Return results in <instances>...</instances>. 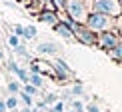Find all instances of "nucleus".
<instances>
[{"label": "nucleus", "mask_w": 122, "mask_h": 112, "mask_svg": "<svg viewBox=\"0 0 122 112\" xmlns=\"http://www.w3.org/2000/svg\"><path fill=\"white\" fill-rule=\"evenodd\" d=\"M64 10L74 22L86 24L90 12H92V0H66Z\"/></svg>", "instance_id": "f257e3e1"}, {"label": "nucleus", "mask_w": 122, "mask_h": 112, "mask_svg": "<svg viewBox=\"0 0 122 112\" xmlns=\"http://www.w3.org/2000/svg\"><path fill=\"white\" fill-rule=\"evenodd\" d=\"M86 26L92 30V32H96V34L108 32V30L116 28V18L106 16V14H100V12H90L88 20H86Z\"/></svg>", "instance_id": "f03ea898"}, {"label": "nucleus", "mask_w": 122, "mask_h": 112, "mask_svg": "<svg viewBox=\"0 0 122 112\" xmlns=\"http://www.w3.org/2000/svg\"><path fill=\"white\" fill-rule=\"evenodd\" d=\"M92 12L118 18L122 16V0H92Z\"/></svg>", "instance_id": "7ed1b4c3"}, {"label": "nucleus", "mask_w": 122, "mask_h": 112, "mask_svg": "<svg viewBox=\"0 0 122 112\" xmlns=\"http://www.w3.org/2000/svg\"><path fill=\"white\" fill-rule=\"evenodd\" d=\"M52 66H54V80L60 84H66L68 80H76L74 72L70 70V66L64 62L62 58H54L52 60Z\"/></svg>", "instance_id": "20e7f679"}, {"label": "nucleus", "mask_w": 122, "mask_h": 112, "mask_svg": "<svg viewBox=\"0 0 122 112\" xmlns=\"http://www.w3.org/2000/svg\"><path fill=\"white\" fill-rule=\"evenodd\" d=\"M120 34L118 32H114V30H108V32H100L98 34V42H96V46H100L102 50H106V52H108V50H112L116 44L120 42Z\"/></svg>", "instance_id": "39448f33"}, {"label": "nucleus", "mask_w": 122, "mask_h": 112, "mask_svg": "<svg viewBox=\"0 0 122 112\" xmlns=\"http://www.w3.org/2000/svg\"><path fill=\"white\" fill-rule=\"evenodd\" d=\"M60 50L62 48H60L58 44H54V42H40V44H36V52L42 54V56H56Z\"/></svg>", "instance_id": "423d86ee"}, {"label": "nucleus", "mask_w": 122, "mask_h": 112, "mask_svg": "<svg viewBox=\"0 0 122 112\" xmlns=\"http://www.w3.org/2000/svg\"><path fill=\"white\" fill-rule=\"evenodd\" d=\"M52 28H54V32H56V34H60L62 38H66V40H72V42L76 40V36H74V30L70 28L66 22H62V20H60V22H56Z\"/></svg>", "instance_id": "0eeeda50"}, {"label": "nucleus", "mask_w": 122, "mask_h": 112, "mask_svg": "<svg viewBox=\"0 0 122 112\" xmlns=\"http://www.w3.org/2000/svg\"><path fill=\"white\" fill-rule=\"evenodd\" d=\"M38 20H42V22H48V24H56V22H60L58 20V14L54 12V10H44V12H40L38 14Z\"/></svg>", "instance_id": "6e6552de"}, {"label": "nucleus", "mask_w": 122, "mask_h": 112, "mask_svg": "<svg viewBox=\"0 0 122 112\" xmlns=\"http://www.w3.org/2000/svg\"><path fill=\"white\" fill-rule=\"evenodd\" d=\"M106 54H108L110 58L114 60V62H118V64H122V40H120L118 44H116V46H114L112 50H108V52H106Z\"/></svg>", "instance_id": "1a4fd4ad"}, {"label": "nucleus", "mask_w": 122, "mask_h": 112, "mask_svg": "<svg viewBox=\"0 0 122 112\" xmlns=\"http://www.w3.org/2000/svg\"><path fill=\"white\" fill-rule=\"evenodd\" d=\"M4 100H6V108H8V110L20 108V98H18V94H8Z\"/></svg>", "instance_id": "9d476101"}, {"label": "nucleus", "mask_w": 122, "mask_h": 112, "mask_svg": "<svg viewBox=\"0 0 122 112\" xmlns=\"http://www.w3.org/2000/svg\"><path fill=\"white\" fill-rule=\"evenodd\" d=\"M68 108H72L76 112H86V104L82 98H72V100H68Z\"/></svg>", "instance_id": "9b49d317"}, {"label": "nucleus", "mask_w": 122, "mask_h": 112, "mask_svg": "<svg viewBox=\"0 0 122 112\" xmlns=\"http://www.w3.org/2000/svg\"><path fill=\"white\" fill-rule=\"evenodd\" d=\"M18 98H20V102H22V106H28V108H32L34 104V96H30L28 92H24V90H20V94H18Z\"/></svg>", "instance_id": "f8f14e48"}, {"label": "nucleus", "mask_w": 122, "mask_h": 112, "mask_svg": "<svg viewBox=\"0 0 122 112\" xmlns=\"http://www.w3.org/2000/svg\"><path fill=\"white\" fill-rule=\"evenodd\" d=\"M6 90H8V94H20L22 84H20L18 80H10V82H6Z\"/></svg>", "instance_id": "ddd939ff"}, {"label": "nucleus", "mask_w": 122, "mask_h": 112, "mask_svg": "<svg viewBox=\"0 0 122 112\" xmlns=\"http://www.w3.org/2000/svg\"><path fill=\"white\" fill-rule=\"evenodd\" d=\"M30 84L32 86H36V88H42V84H44V76L42 74H30Z\"/></svg>", "instance_id": "4468645a"}, {"label": "nucleus", "mask_w": 122, "mask_h": 112, "mask_svg": "<svg viewBox=\"0 0 122 112\" xmlns=\"http://www.w3.org/2000/svg\"><path fill=\"white\" fill-rule=\"evenodd\" d=\"M16 76H18V80L22 84H28L30 82V70H26V68H20L18 72H16Z\"/></svg>", "instance_id": "2eb2a0df"}, {"label": "nucleus", "mask_w": 122, "mask_h": 112, "mask_svg": "<svg viewBox=\"0 0 122 112\" xmlns=\"http://www.w3.org/2000/svg\"><path fill=\"white\" fill-rule=\"evenodd\" d=\"M36 32H38V30H36V26H24V40H32L34 36H36Z\"/></svg>", "instance_id": "dca6fc26"}, {"label": "nucleus", "mask_w": 122, "mask_h": 112, "mask_svg": "<svg viewBox=\"0 0 122 112\" xmlns=\"http://www.w3.org/2000/svg\"><path fill=\"white\" fill-rule=\"evenodd\" d=\"M58 100H60V96H58V94H52V92H50V94H46V96H44V102H46L48 106H54V104H56V102H58Z\"/></svg>", "instance_id": "f3484780"}, {"label": "nucleus", "mask_w": 122, "mask_h": 112, "mask_svg": "<svg viewBox=\"0 0 122 112\" xmlns=\"http://www.w3.org/2000/svg\"><path fill=\"white\" fill-rule=\"evenodd\" d=\"M22 90H24V92H28L30 96H38V90L40 88H36V86H32V84H22Z\"/></svg>", "instance_id": "a211bd4d"}, {"label": "nucleus", "mask_w": 122, "mask_h": 112, "mask_svg": "<svg viewBox=\"0 0 122 112\" xmlns=\"http://www.w3.org/2000/svg\"><path fill=\"white\" fill-rule=\"evenodd\" d=\"M6 70H8V72H12V74H16L18 70H20V66L14 62V60H8V62H6Z\"/></svg>", "instance_id": "6ab92c4d"}, {"label": "nucleus", "mask_w": 122, "mask_h": 112, "mask_svg": "<svg viewBox=\"0 0 122 112\" xmlns=\"http://www.w3.org/2000/svg\"><path fill=\"white\" fill-rule=\"evenodd\" d=\"M8 44H10L12 48H16L18 44H20V36H16V34H10V36H8Z\"/></svg>", "instance_id": "aec40b11"}, {"label": "nucleus", "mask_w": 122, "mask_h": 112, "mask_svg": "<svg viewBox=\"0 0 122 112\" xmlns=\"http://www.w3.org/2000/svg\"><path fill=\"white\" fill-rule=\"evenodd\" d=\"M50 2L54 4V10H64L66 6V0H50Z\"/></svg>", "instance_id": "412c9836"}, {"label": "nucleus", "mask_w": 122, "mask_h": 112, "mask_svg": "<svg viewBox=\"0 0 122 112\" xmlns=\"http://www.w3.org/2000/svg\"><path fill=\"white\" fill-rule=\"evenodd\" d=\"M86 112H102V110L98 108L96 102H88V104H86Z\"/></svg>", "instance_id": "4be33fe9"}, {"label": "nucleus", "mask_w": 122, "mask_h": 112, "mask_svg": "<svg viewBox=\"0 0 122 112\" xmlns=\"http://www.w3.org/2000/svg\"><path fill=\"white\" fill-rule=\"evenodd\" d=\"M52 108L56 110V112H64V110H66V102H64V100H58V102L54 104Z\"/></svg>", "instance_id": "5701e85b"}, {"label": "nucleus", "mask_w": 122, "mask_h": 112, "mask_svg": "<svg viewBox=\"0 0 122 112\" xmlns=\"http://www.w3.org/2000/svg\"><path fill=\"white\" fill-rule=\"evenodd\" d=\"M14 34L20 36V38L24 36V26H22V24H14Z\"/></svg>", "instance_id": "b1692460"}, {"label": "nucleus", "mask_w": 122, "mask_h": 112, "mask_svg": "<svg viewBox=\"0 0 122 112\" xmlns=\"http://www.w3.org/2000/svg\"><path fill=\"white\" fill-rule=\"evenodd\" d=\"M0 112H8V108H6V100H4V98H0Z\"/></svg>", "instance_id": "393cba45"}, {"label": "nucleus", "mask_w": 122, "mask_h": 112, "mask_svg": "<svg viewBox=\"0 0 122 112\" xmlns=\"http://www.w3.org/2000/svg\"><path fill=\"white\" fill-rule=\"evenodd\" d=\"M64 112H76V110H72V108H68V106H66V110Z\"/></svg>", "instance_id": "a878e982"}, {"label": "nucleus", "mask_w": 122, "mask_h": 112, "mask_svg": "<svg viewBox=\"0 0 122 112\" xmlns=\"http://www.w3.org/2000/svg\"><path fill=\"white\" fill-rule=\"evenodd\" d=\"M0 60H4V54H2V48H0Z\"/></svg>", "instance_id": "bb28decb"}, {"label": "nucleus", "mask_w": 122, "mask_h": 112, "mask_svg": "<svg viewBox=\"0 0 122 112\" xmlns=\"http://www.w3.org/2000/svg\"><path fill=\"white\" fill-rule=\"evenodd\" d=\"M8 112H20V108H16V110H8Z\"/></svg>", "instance_id": "cd10ccee"}, {"label": "nucleus", "mask_w": 122, "mask_h": 112, "mask_svg": "<svg viewBox=\"0 0 122 112\" xmlns=\"http://www.w3.org/2000/svg\"><path fill=\"white\" fill-rule=\"evenodd\" d=\"M16 2H22V0H16Z\"/></svg>", "instance_id": "c85d7f7f"}, {"label": "nucleus", "mask_w": 122, "mask_h": 112, "mask_svg": "<svg viewBox=\"0 0 122 112\" xmlns=\"http://www.w3.org/2000/svg\"><path fill=\"white\" fill-rule=\"evenodd\" d=\"M40 112H46V110H40Z\"/></svg>", "instance_id": "c756f323"}]
</instances>
